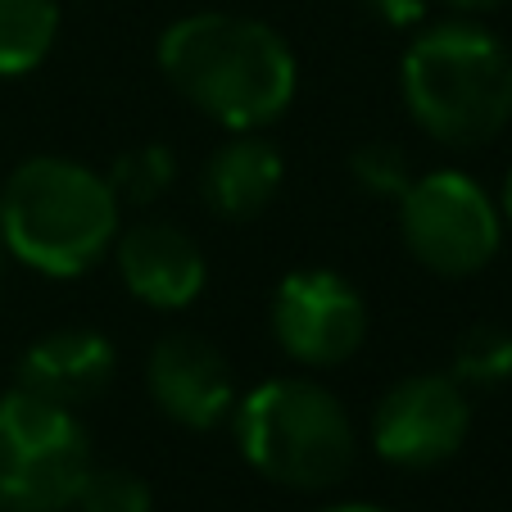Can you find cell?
<instances>
[{
  "label": "cell",
  "mask_w": 512,
  "mask_h": 512,
  "mask_svg": "<svg viewBox=\"0 0 512 512\" xmlns=\"http://www.w3.org/2000/svg\"><path fill=\"white\" fill-rule=\"evenodd\" d=\"M168 82L227 127L272 123L295 96V59L272 28L236 14H191L159 41Z\"/></svg>",
  "instance_id": "cell-1"
},
{
  "label": "cell",
  "mask_w": 512,
  "mask_h": 512,
  "mask_svg": "<svg viewBox=\"0 0 512 512\" xmlns=\"http://www.w3.org/2000/svg\"><path fill=\"white\" fill-rule=\"evenodd\" d=\"M118 232V195L105 177L68 159H28L0 200V236L23 263L55 277L87 272Z\"/></svg>",
  "instance_id": "cell-2"
},
{
  "label": "cell",
  "mask_w": 512,
  "mask_h": 512,
  "mask_svg": "<svg viewBox=\"0 0 512 512\" xmlns=\"http://www.w3.org/2000/svg\"><path fill=\"white\" fill-rule=\"evenodd\" d=\"M404 96L435 141L485 145L512 118V59L490 32L449 23L413 41Z\"/></svg>",
  "instance_id": "cell-3"
},
{
  "label": "cell",
  "mask_w": 512,
  "mask_h": 512,
  "mask_svg": "<svg viewBox=\"0 0 512 512\" xmlns=\"http://www.w3.org/2000/svg\"><path fill=\"white\" fill-rule=\"evenodd\" d=\"M241 449L268 481L295 490L340 485L354 467V426L313 381H268L241 404Z\"/></svg>",
  "instance_id": "cell-4"
},
{
  "label": "cell",
  "mask_w": 512,
  "mask_h": 512,
  "mask_svg": "<svg viewBox=\"0 0 512 512\" xmlns=\"http://www.w3.org/2000/svg\"><path fill=\"white\" fill-rule=\"evenodd\" d=\"M91 472L73 408L14 390L0 399V512H64Z\"/></svg>",
  "instance_id": "cell-5"
},
{
  "label": "cell",
  "mask_w": 512,
  "mask_h": 512,
  "mask_svg": "<svg viewBox=\"0 0 512 512\" xmlns=\"http://www.w3.org/2000/svg\"><path fill=\"white\" fill-rule=\"evenodd\" d=\"M404 241L440 277L481 272L499 250V213L463 173L417 177L404 195Z\"/></svg>",
  "instance_id": "cell-6"
},
{
  "label": "cell",
  "mask_w": 512,
  "mask_h": 512,
  "mask_svg": "<svg viewBox=\"0 0 512 512\" xmlns=\"http://www.w3.org/2000/svg\"><path fill=\"white\" fill-rule=\"evenodd\" d=\"M472 426V408L454 377H408L381 399L372 417V440L377 454L395 467H440L458 454Z\"/></svg>",
  "instance_id": "cell-7"
},
{
  "label": "cell",
  "mask_w": 512,
  "mask_h": 512,
  "mask_svg": "<svg viewBox=\"0 0 512 512\" xmlns=\"http://www.w3.org/2000/svg\"><path fill=\"white\" fill-rule=\"evenodd\" d=\"M272 327L290 358L331 368L345 363L368 336V309L358 290L336 272H295L281 281L272 304Z\"/></svg>",
  "instance_id": "cell-8"
},
{
  "label": "cell",
  "mask_w": 512,
  "mask_h": 512,
  "mask_svg": "<svg viewBox=\"0 0 512 512\" xmlns=\"http://www.w3.org/2000/svg\"><path fill=\"white\" fill-rule=\"evenodd\" d=\"M150 395L173 422L209 431L232 408V377H227V358L213 340L195 331H168L150 349Z\"/></svg>",
  "instance_id": "cell-9"
},
{
  "label": "cell",
  "mask_w": 512,
  "mask_h": 512,
  "mask_svg": "<svg viewBox=\"0 0 512 512\" xmlns=\"http://www.w3.org/2000/svg\"><path fill=\"white\" fill-rule=\"evenodd\" d=\"M118 268L136 300L155 309H182L204 286V259L173 223H141L118 245Z\"/></svg>",
  "instance_id": "cell-10"
},
{
  "label": "cell",
  "mask_w": 512,
  "mask_h": 512,
  "mask_svg": "<svg viewBox=\"0 0 512 512\" xmlns=\"http://www.w3.org/2000/svg\"><path fill=\"white\" fill-rule=\"evenodd\" d=\"M114 377V349L96 331H55L23 354L19 390L41 395L59 408H78L105 395Z\"/></svg>",
  "instance_id": "cell-11"
},
{
  "label": "cell",
  "mask_w": 512,
  "mask_h": 512,
  "mask_svg": "<svg viewBox=\"0 0 512 512\" xmlns=\"http://www.w3.org/2000/svg\"><path fill=\"white\" fill-rule=\"evenodd\" d=\"M281 186V159L263 141H232L204 168V200L213 213L245 223L272 204Z\"/></svg>",
  "instance_id": "cell-12"
},
{
  "label": "cell",
  "mask_w": 512,
  "mask_h": 512,
  "mask_svg": "<svg viewBox=\"0 0 512 512\" xmlns=\"http://www.w3.org/2000/svg\"><path fill=\"white\" fill-rule=\"evenodd\" d=\"M55 32V0H0V73H28L32 64H41Z\"/></svg>",
  "instance_id": "cell-13"
},
{
  "label": "cell",
  "mask_w": 512,
  "mask_h": 512,
  "mask_svg": "<svg viewBox=\"0 0 512 512\" xmlns=\"http://www.w3.org/2000/svg\"><path fill=\"white\" fill-rule=\"evenodd\" d=\"M512 377V336L503 327H472L454 349L458 386H503Z\"/></svg>",
  "instance_id": "cell-14"
},
{
  "label": "cell",
  "mask_w": 512,
  "mask_h": 512,
  "mask_svg": "<svg viewBox=\"0 0 512 512\" xmlns=\"http://www.w3.org/2000/svg\"><path fill=\"white\" fill-rule=\"evenodd\" d=\"M173 177H177V159L168 155V145H136L114 164L109 186H114V195H123L132 204H150L173 186Z\"/></svg>",
  "instance_id": "cell-15"
},
{
  "label": "cell",
  "mask_w": 512,
  "mask_h": 512,
  "mask_svg": "<svg viewBox=\"0 0 512 512\" xmlns=\"http://www.w3.org/2000/svg\"><path fill=\"white\" fill-rule=\"evenodd\" d=\"M73 503L78 512H150V485L123 467H91Z\"/></svg>",
  "instance_id": "cell-16"
},
{
  "label": "cell",
  "mask_w": 512,
  "mask_h": 512,
  "mask_svg": "<svg viewBox=\"0 0 512 512\" xmlns=\"http://www.w3.org/2000/svg\"><path fill=\"white\" fill-rule=\"evenodd\" d=\"M349 168H354L358 186L372 195H404L413 186V164L399 145H363L354 150Z\"/></svg>",
  "instance_id": "cell-17"
},
{
  "label": "cell",
  "mask_w": 512,
  "mask_h": 512,
  "mask_svg": "<svg viewBox=\"0 0 512 512\" xmlns=\"http://www.w3.org/2000/svg\"><path fill=\"white\" fill-rule=\"evenodd\" d=\"M368 10L377 14L390 28H404V23H417L426 10V0H368Z\"/></svg>",
  "instance_id": "cell-18"
},
{
  "label": "cell",
  "mask_w": 512,
  "mask_h": 512,
  "mask_svg": "<svg viewBox=\"0 0 512 512\" xmlns=\"http://www.w3.org/2000/svg\"><path fill=\"white\" fill-rule=\"evenodd\" d=\"M445 5H454V10H490L499 0H445Z\"/></svg>",
  "instance_id": "cell-19"
},
{
  "label": "cell",
  "mask_w": 512,
  "mask_h": 512,
  "mask_svg": "<svg viewBox=\"0 0 512 512\" xmlns=\"http://www.w3.org/2000/svg\"><path fill=\"white\" fill-rule=\"evenodd\" d=\"M327 512H386V508H372V503H340V508H327Z\"/></svg>",
  "instance_id": "cell-20"
},
{
  "label": "cell",
  "mask_w": 512,
  "mask_h": 512,
  "mask_svg": "<svg viewBox=\"0 0 512 512\" xmlns=\"http://www.w3.org/2000/svg\"><path fill=\"white\" fill-rule=\"evenodd\" d=\"M503 204H508V218H512V173H508V186H503Z\"/></svg>",
  "instance_id": "cell-21"
},
{
  "label": "cell",
  "mask_w": 512,
  "mask_h": 512,
  "mask_svg": "<svg viewBox=\"0 0 512 512\" xmlns=\"http://www.w3.org/2000/svg\"><path fill=\"white\" fill-rule=\"evenodd\" d=\"M0 241H5V236H0Z\"/></svg>",
  "instance_id": "cell-22"
}]
</instances>
